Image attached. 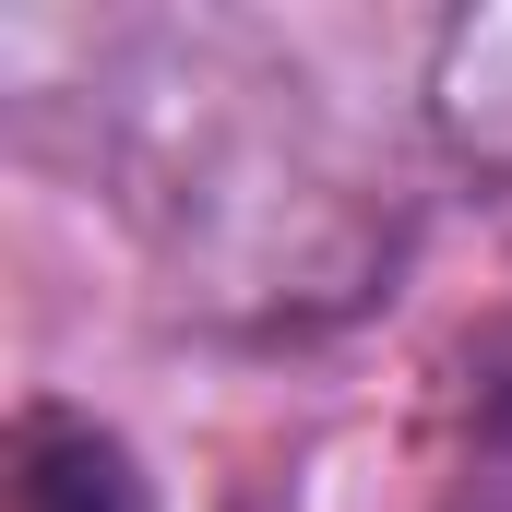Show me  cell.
Listing matches in <instances>:
<instances>
[{"instance_id":"1","label":"cell","mask_w":512,"mask_h":512,"mask_svg":"<svg viewBox=\"0 0 512 512\" xmlns=\"http://www.w3.org/2000/svg\"><path fill=\"white\" fill-rule=\"evenodd\" d=\"M12 512H143V477L96 417L48 405V417L12 429Z\"/></svg>"}]
</instances>
